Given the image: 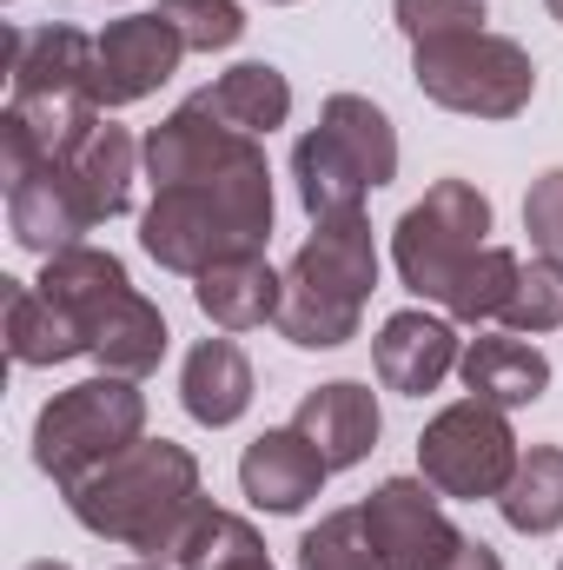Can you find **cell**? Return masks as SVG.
I'll list each match as a JSON object with an SVG mask.
<instances>
[{"label": "cell", "instance_id": "cell-1", "mask_svg": "<svg viewBox=\"0 0 563 570\" xmlns=\"http://www.w3.org/2000/svg\"><path fill=\"white\" fill-rule=\"evenodd\" d=\"M152 206L140 219L146 259L199 279L219 259L259 253L273 239V166L253 134L219 127L192 100L146 134Z\"/></svg>", "mask_w": 563, "mask_h": 570}, {"label": "cell", "instance_id": "cell-2", "mask_svg": "<svg viewBox=\"0 0 563 570\" xmlns=\"http://www.w3.org/2000/svg\"><path fill=\"white\" fill-rule=\"evenodd\" d=\"M73 518L93 538H113L127 551H179L186 524L206 511L199 498V458L172 438H140L113 464H100L80 491H67Z\"/></svg>", "mask_w": 563, "mask_h": 570}, {"label": "cell", "instance_id": "cell-3", "mask_svg": "<svg viewBox=\"0 0 563 570\" xmlns=\"http://www.w3.org/2000/svg\"><path fill=\"white\" fill-rule=\"evenodd\" d=\"M372 285H378V246H372L365 213L318 219V233L298 246L285 273V305L273 325L305 352H338L345 338H358Z\"/></svg>", "mask_w": 563, "mask_h": 570}, {"label": "cell", "instance_id": "cell-4", "mask_svg": "<svg viewBox=\"0 0 563 570\" xmlns=\"http://www.w3.org/2000/svg\"><path fill=\"white\" fill-rule=\"evenodd\" d=\"M40 292L80 325V338H87V352L100 358V372L146 379V372L166 358V338H172V332H166L159 305H146L140 292H134L127 266H120L113 253H100V246H73V253L47 259Z\"/></svg>", "mask_w": 563, "mask_h": 570}, {"label": "cell", "instance_id": "cell-5", "mask_svg": "<svg viewBox=\"0 0 563 570\" xmlns=\"http://www.w3.org/2000/svg\"><path fill=\"white\" fill-rule=\"evenodd\" d=\"M292 179H298V206L312 219L358 213L372 186L398 179V134H392V120L365 94H332L318 127L292 146Z\"/></svg>", "mask_w": 563, "mask_h": 570}, {"label": "cell", "instance_id": "cell-6", "mask_svg": "<svg viewBox=\"0 0 563 570\" xmlns=\"http://www.w3.org/2000/svg\"><path fill=\"white\" fill-rule=\"evenodd\" d=\"M140 431H146L140 385L120 379V372H100V379H80V385H67L60 399L40 405V419H33V464L60 491H80L100 464L134 451Z\"/></svg>", "mask_w": 563, "mask_h": 570}, {"label": "cell", "instance_id": "cell-7", "mask_svg": "<svg viewBox=\"0 0 563 570\" xmlns=\"http://www.w3.org/2000/svg\"><path fill=\"white\" fill-rule=\"evenodd\" d=\"M412 73H418L424 100L471 114V120H517L537 94L531 53L504 33H457V40L412 47Z\"/></svg>", "mask_w": 563, "mask_h": 570}, {"label": "cell", "instance_id": "cell-8", "mask_svg": "<svg viewBox=\"0 0 563 570\" xmlns=\"http://www.w3.org/2000/svg\"><path fill=\"white\" fill-rule=\"evenodd\" d=\"M484 233H491V199L471 179H437L418 206L398 219V233H392L398 279L412 285L418 298L444 305L457 273L484 253Z\"/></svg>", "mask_w": 563, "mask_h": 570}, {"label": "cell", "instance_id": "cell-9", "mask_svg": "<svg viewBox=\"0 0 563 570\" xmlns=\"http://www.w3.org/2000/svg\"><path fill=\"white\" fill-rule=\"evenodd\" d=\"M517 431L504 419V405L484 399H457L444 405L418 438V471L437 498H497L517 471Z\"/></svg>", "mask_w": 563, "mask_h": 570}, {"label": "cell", "instance_id": "cell-10", "mask_svg": "<svg viewBox=\"0 0 563 570\" xmlns=\"http://www.w3.org/2000/svg\"><path fill=\"white\" fill-rule=\"evenodd\" d=\"M186 60V40L166 13H127L93 40V107H134L152 87H166Z\"/></svg>", "mask_w": 563, "mask_h": 570}, {"label": "cell", "instance_id": "cell-11", "mask_svg": "<svg viewBox=\"0 0 563 570\" xmlns=\"http://www.w3.org/2000/svg\"><path fill=\"white\" fill-rule=\"evenodd\" d=\"M358 511H365V531L378 538V551L392 558V570H444L464 551V531L437 511V498L418 478H385Z\"/></svg>", "mask_w": 563, "mask_h": 570}, {"label": "cell", "instance_id": "cell-12", "mask_svg": "<svg viewBox=\"0 0 563 570\" xmlns=\"http://www.w3.org/2000/svg\"><path fill=\"white\" fill-rule=\"evenodd\" d=\"M140 153L146 146H134L127 127L100 120L73 153L53 159V179H60V193L73 199V213L87 219V233H93L100 219H120V213L134 206V159H140Z\"/></svg>", "mask_w": 563, "mask_h": 570}, {"label": "cell", "instance_id": "cell-13", "mask_svg": "<svg viewBox=\"0 0 563 570\" xmlns=\"http://www.w3.org/2000/svg\"><path fill=\"white\" fill-rule=\"evenodd\" d=\"M372 358H378V379L392 392L424 399V392H437L457 372L464 345H457L451 318H437V312H392L378 325V338H372Z\"/></svg>", "mask_w": 563, "mask_h": 570}, {"label": "cell", "instance_id": "cell-14", "mask_svg": "<svg viewBox=\"0 0 563 570\" xmlns=\"http://www.w3.org/2000/svg\"><path fill=\"white\" fill-rule=\"evenodd\" d=\"M325 478H332V464L318 458V444H312L298 425H279V431H266V438H253L246 458H239V484H246V498H253L259 511H273V518L305 511V504L318 498Z\"/></svg>", "mask_w": 563, "mask_h": 570}, {"label": "cell", "instance_id": "cell-15", "mask_svg": "<svg viewBox=\"0 0 563 570\" xmlns=\"http://www.w3.org/2000/svg\"><path fill=\"white\" fill-rule=\"evenodd\" d=\"M292 425L318 444V458H325L332 471H345V464L372 458V444H378L385 419H378L372 385H358V379H332V385H318V392H305V399H298Z\"/></svg>", "mask_w": 563, "mask_h": 570}, {"label": "cell", "instance_id": "cell-16", "mask_svg": "<svg viewBox=\"0 0 563 570\" xmlns=\"http://www.w3.org/2000/svg\"><path fill=\"white\" fill-rule=\"evenodd\" d=\"M253 358L233 345V338H199L192 352H186V372H179V405H186V419L206 431H226L246 419V405H253Z\"/></svg>", "mask_w": 563, "mask_h": 570}, {"label": "cell", "instance_id": "cell-17", "mask_svg": "<svg viewBox=\"0 0 563 570\" xmlns=\"http://www.w3.org/2000/svg\"><path fill=\"white\" fill-rule=\"evenodd\" d=\"M7 73L13 94H80L93 100V40L80 27H40V33H7Z\"/></svg>", "mask_w": 563, "mask_h": 570}, {"label": "cell", "instance_id": "cell-18", "mask_svg": "<svg viewBox=\"0 0 563 570\" xmlns=\"http://www.w3.org/2000/svg\"><path fill=\"white\" fill-rule=\"evenodd\" d=\"M199 312L219 325V332H253L266 318H279L285 305V279L266 266V253H239V259H219L192 279Z\"/></svg>", "mask_w": 563, "mask_h": 570}, {"label": "cell", "instance_id": "cell-19", "mask_svg": "<svg viewBox=\"0 0 563 570\" xmlns=\"http://www.w3.org/2000/svg\"><path fill=\"white\" fill-rule=\"evenodd\" d=\"M457 372H464L471 399L504 405V412L537 405L551 392V358L537 345H524V338H471L464 358H457Z\"/></svg>", "mask_w": 563, "mask_h": 570}, {"label": "cell", "instance_id": "cell-20", "mask_svg": "<svg viewBox=\"0 0 563 570\" xmlns=\"http://www.w3.org/2000/svg\"><path fill=\"white\" fill-rule=\"evenodd\" d=\"M192 107L199 114H213L219 127H233V134H273L292 120V87H285L279 67H266V60H246V67H233V73H219L206 94H192Z\"/></svg>", "mask_w": 563, "mask_h": 570}, {"label": "cell", "instance_id": "cell-21", "mask_svg": "<svg viewBox=\"0 0 563 570\" xmlns=\"http://www.w3.org/2000/svg\"><path fill=\"white\" fill-rule=\"evenodd\" d=\"M7 352L13 365H60V358H80L87 338L40 285L7 279Z\"/></svg>", "mask_w": 563, "mask_h": 570}, {"label": "cell", "instance_id": "cell-22", "mask_svg": "<svg viewBox=\"0 0 563 570\" xmlns=\"http://www.w3.org/2000/svg\"><path fill=\"white\" fill-rule=\"evenodd\" d=\"M497 511L511 531L524 538H551L563 524V444H531L511 471V484L497 491Z\"/></svg>", "mask_w": 563, "mask_h": 570}, {"label": "cell", "instance_id": "cell-23", "mask_svg": "<svg viewBox=\"0 0 563 570\" xmlns=\"http://www.w3.org/2000/svg\"><path fill=\"white\" fill-rule=\"evenodd\" d=\"M298 570H392V558L365 531V511H332L298 538Z\"/></svg>", "mask_w": 563, "mask_h": 570}, {"label": "cell", "instance_id": "cell-24", "mask_svg": "<svg viewBox=\"0 0 563 570\" xmlns=\"http://www.w3.org/2000/svg\"><path fill=\"white\" fill-rule=\"evenodd\" d=\"M179 570H239L246 558H266V544H259V531L246 524V518H233V511H199L192 524H186V538H179Z\"/></svg>", "mask_w": 563, "mask_h": 570}, {"label": "cell", "instance_id": "cell-25", "mask_svg": "<svg viewBox=\"0 0 563 570\" xmlns=\"http://www.w3.org/2000/svg\"><path fill=\"white\" fill-rule=\"evenodd\" d=\"M517 253H504V246H484L457 285H451V298H444V312L451 318H464V325H484V318H504V305H511V292H517Z\"/></svg>", "mask_w": 563, "mask_h": 570}, {"label": "cell", "instance_id": "cell-26", "mask_svg": "<svg viewBox=\"0 0 563 570\" xmlns=\"http://www.w3.org/2000/svg\"><path fill=\"white\" fill-rule=\"evenodd\" d=\"M511 332H557L563 325V259H531L517 273V292L504 305Z\"/></svg>", "mask_w": 563, "mask_h": 570}, {"label": "cell", "instance_id": "cell-27", "mask_svg": "<svg viewBox=\"0 0 563 570\" xmlns=\"http://www.w3.org/2000/svg\"><path fill=\"white\" fill-rule=\"evenodd\" d=\"M159 13L179 27L186 53H219V47H233L246 33L239 0H159Z\"/></svg>", "mask_w": 563, "mask_h": 570}, {"label": "cell", "instance_id": "cell-28", "mask_svg": "<svg viewBox=\"0 0 563 570\" xmlns=\"http://www.w3.org/2000/svg\"><path fill=\"white\" fill-rule=\"evenodd\" d=\"M392 20L405 27L412 47H431V40L484 33V0H392Z\"/></svg>", "mask_w": 563, "mask_h": 570}, {"label": "cell", "instance_id": "cell-29", "mask_svg": "<svg viewBox=\"0 0 563 570\" xmlns=\"http://www.w3.org/2000/svg\"><path fill=\"white\" fill-rule=\"evenodd\" d=\"M524 233H531V246H537L544 259H563V166L531 186V199H524Z\"/></svg>", "mask_w": 563, "mask_h": 570}, {"label": "cell", "instance_id": "cell-30", "mask_svg": "<svg viewBox=\"0 0 563 570\" xmlns=\"http://www.w3.org/2000/svg\"><path fill=\"white\" fill-rule=\"evenodd\" d=\"M444 570H504V564H497V551H491V544H471V538H464V551H457Z\"/></svg>", "mask_w": 563, "mask_h": 570}, {"label": "cell", "instance_id": "cell-31", "mask_svg": "<svg viewBox=\"0 0 563 570\" xmlns=\"http://www.w3.org/2000/svg\"><path fill=\"white\" fill-rule=\"evenodd\" d=\"M239 570H273V558H246Z\"/></svg>", "mask_w": 563, "mask_h": 570}, {"label": "cell", "instance_id": "cell-32", "mask_svg": "<svg viewBox=\"0 0 563 570\" xmlns=\"http://www.w3.org/2000/svg\"><path fill=\"white\" fill-rule=\"evenodd\" d=\"M27 570H67V564H53V558H40V564H27Z\"/></svg>", "mask_w": 563, "mask_h": 570}, {"label": "cell", "instance_id": "cell-33", "mask_svg": "<svg viewBox=\"0 0 563 570\" xmlns=\"http://www.w3.org/2000/svg\"><path fill=\"white\" fill-rule=\"evenodd\" d=\"M544 7H551V20H563V0H544Z\"/></svg>", "mask_w": 563, "mask_h": 570}, {"label": "cell", "instance_id": "cell-34", "mask_svg": "<svg viewBox=\"0 0 563 570\" xmlns=\"http://www.w3.org/2000/svg\"><path fill=\"white\" fill-rule=\"evenodd\" d=\"M134 570H159V564H134Z\"/></svg>", "mask_w": 563, "mask_h": 570}, {"label": "cell", "instance_id": "cell-35", "mask_svg": "<svg viewBox=\"0 0 563 570\" xmlns=\"http://www.w3.org/2000/svg\"><path fill=\"white\" fill-rule=\"evenodd\" d=\"M273 7H292V0H273Z\"/></svg>", "mask_w": 563, "mask_h": 570}, {"label": "cell", "instance_id": "cell-36", "mask_svg": "<svg viewBox=\"0 0 563 570\" xmlns=\"http://www.w3.org/2000/svg\"><path fill=\"white\" fill-rule=\"evenodd\" d=\"M557 570H563V564H557Z\"/></svg>", "mask_w": 563, "mask_h": 570}]
</instances>
